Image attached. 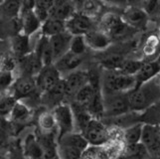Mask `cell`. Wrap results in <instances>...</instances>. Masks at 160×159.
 <instances>
[{
	"mask_svg": "<svg viewBox=\"0 0 160 159\" xmlns=\"http://www.w3.org/2000/svg\"><path fill=\"white\" fill-rule=\"evenodd\" d=\"M32 117L31 107L21 101H17L11 112L9 117L7 118L10 124L15 125H24L30 120Z\"/></svg>",
	"mask_w": 160,
	"mask_h": 159,
	"instance_id": "cell-22",
	"label": "cell"
},
{
	"mask_svg": "<svg viewBox=\"0 0 160 159\" xmlns=\"http://www.w3.org/2000/svg\"><path fill=\"white\" fill-rule=\"evenodd\" d=\"M10 127V123L8 122V119L6 118H3L0 117V129H2V128H8Z\"/></svg>",
	"mask_w": 160,
	"mask_h": 159,
	"instance_id": "cell-43",
	"label": "cell"
},
{
	"mask_svg": "<svg viewBox=\"0 0 160 159\" xmlns=\"http://www.w3.org/2000/svg\"><path fill=\"white\" fill-rule=\"evenodd\" d=\"M70 105H71L72 111H73V114H74L76 132L82 133V130L86 128L88 123H89V122L92 118V117L87 109L80 107L79 105H77L76 102H70Z\"/></svg>",
	"mask_w": 160,
	"mask_h": 159,
	"instance_id": "cell-27",
	"label": "cell"
},
{
	"mask_svg": "<svg viewBox=\"0 0 160 159\" xmlns=\"http://www.w3.org/2000/svg\"><path fill=\"white\" fill-rule=\"evenodd\" d=\"M7 159H27L21 148V144L13 145L7 153Z\"/></svg>",
	"mask_w": 160,
	"mask_h": 159,
	"instance_id": "cell-41",
	"label": "cell"
},
{
	"mask_svg": "<svg viewBox=\"0 0 160 159\" xmlns=\"http://www.w3.org/2000/svg\"><path fill=\"white\" fill-rule=\"evenodd\" d=\"M157 23H158V28H159V35H160V17L157 19Z\"/></svg>",
	"mask_w": 160,
	"mask_h": 159,
	"instance_id": "cell-47",
	"label": "cell"
},
{
	"mask_svg": "<svg viewBox=\"0 0 160 159\" xmlns=\"http://www.w3.org/2000/svg\"><path fill=\"white\" fill-rule=\"evenodd\" d=\"M23 0H4L0 5V16L2 20H11L20 17Z\"/></svg>",
	"mask_w": 160,
	"mask_h": 159,
	"instance_id": "cell-28",
	"label": "cell"
},
{
	"mask_svg": "<svg viewBox=\"0 0 160 159\" xmlns=\"http://www.w3.org/2000/svg\"><path fill=\"white\" fill-rule=\"evenodd\" d=\"M103 3H108L113 6H119V7H126L128 4V0H102Z\"/></svg>",
	"mask_w": 160,
	"mask_h": 159,
	"instance_id": "cell-42",
	"label": "cell"
},
{
	"mask_svg": "<svg viewBox=\"0 0 160 159\" xmlns=\"http://www.w3.org/2000/svg\"><path fill=\"white\" fill-rule=\"evenodd\" d=\"M150 155L141 142L137 144L125 145L122 154L118 159H149Z\"/></svg>",
	"mask_w": 160,
	"mask_h": 159,
	"instance_id": "cell-32",
	"label": "cell"
},
{
	"mask_svg": "<svg viewBox=\"0 0 160 159\" xmlns=\"http://www.w3.org/2000/svg\"><path fill=\"white\" fill-rule=\"evenodd\" d=\"M21 19V33L28 37H31L35 33L40 32L42 22L37 17L34 11L26 12L20 15Z\"/></svg>",
	"mask_w": 160,
	"mask_h": 159,
	"instance_id": "cell-24",
	"label": "cell"
},
{
	"mask_svg": "<svg viewBox=\"0 0 160 159\" xmlns=\"http://www.w3.org/2000/svg\"><path fill=\"white\" fill-rule=\"evenodd\" d=\"M16 102L17 100L10 94V92L0 95V117L7 119Z\"/></svg>",
	"mask_w": 160,
	"mask_h": 159,
	"instance_id": "cell-35",
	"label": "cell"
},
{
	"mask_svg": "<svg viewBox=\"0 0 160 159\" xmlns=\"http://www.w3.org/2000/svg\"><path fill=\"white\" fill-rule=\"evenodd\" d=\"M142 122H136L122 129V139L125 145H132L139 143L142 134Z\"/></svg>",
	"mask_w": 160,
	"mask_h": 159,
	"instance_id": "cell-31",
	"label": "cell"
},
{
	"mask_svg": "<svg viewBox=\"0 0 160 159\" xmlns=\"http://www.w3.org/2000/svg\"><path fill=\"white\" fill-rule=\"evenodd\" d=\"M65 25L66 31L70 33L72 36H85L90 31L97 29L95 20L79 11H76L65 22Z\"/></svg>",
	"mask_w": 160,
	"mask_h": 159,
	"instance_id": "cell-9",
	"label": "cell"
},
{
	"mask_svg": "<svg viewBox=\"0 0 160 159\" xmlns=\"http://www.w3.org/2000/svg\"><path fill=\"white\" fill-rule=\"evenodd\" d=\"M63 79L62 75L54 65L44 66L36 77V85L40 94H43L56 86Z\"/></svg>",
	"mask_w": 160,
	"mask_h": 159,
	"instance_id": "cell-12",
	"label": "cell"
},
{
	"mask_svg": "<svg viewBox=\"0 0 160 159\" xmlns=\"http://www.w3.org/2000/svg\"><path fill=\"white\" fill-rule=\"evenodd\" d=\"M82 58H84L82 56H78V55H75L69 51L63 57H61L59 60H57L54 63V66L61 73L62 77H64L65 75L73 72L75 70L80 69L82 63Z\"/></svg>",
	"mask_w": 160,
	"mask_h": 159,
	"instance_id": "cell-21",
	"label": "cell"
},
{
	"mask_svg": "<svg viewBox=\"0 0 160 159\" xmlns=\"http://www.w3.org/2000/svg\"><path fill=\"white\" fill-rule=\"evenodd\" d=\"M135 1H137V2H139V3H140L141 0H128V4L130 5V4H132L133 2H135Z\"/></svg>",
	"mask_w": 160,
	"mask_h": 159,
	"instance_id": "cell-46",
	"label": "cell"
},
{
	"mask_svg": "<svg viewBox=\"0 0 160 159\" xmlns=\"http://www.w3.org/2000/svg\"><path fill=\"white\" fill-rule=\"evenodd\" d=\"M153 79H154V81L156 82V84L158 85V87H160V72H159V73H158V74H157L155 77H154Z\"/></svg>",
	"mask_w": 160,
	"mask_h": 159,
	"instance_id": "cell-44",
	"label": "cell"
},
{
	"mask_svg": "<svg viewBox=\"0 0 160 159\" xmlns=\"http://www.w3.org/2000/svg\"><path fill=\"white\" fill-rule=\"evenodd\" d=\"M10 40L13 56L17 60L26 56L27 54L33 51V49L31 48L30 37L22 34V33H19V34L11 37Z\"/></svg>",
	"mask_w": 160,
	"mask_h": 159,
	"instance_id": "cell-23",
	"label": "cell"
},
{
	"mask_svg": "<svg viewBox=\"0 0 160 159\" xmlns=\"http://www.w3.org/2000/svg\"><path fill=\"white\" fill-rule=\"evenodd\" d=\"M18 67L21 71V75L36 77L44 67L42 60L38 55L32 51L31 53L27 54L26 56L22 57L17 60Z\"/></svg>",
	"mask_w": 160,
	"mask_h": 159,
	"instance_id": "cell-15",
	"label": "cell"
},
{
	"mask_svg": "<svg viewBox=\"0 0 160 159\" xmlns=\"http://www.w3.org/2000/svg\"><path fill=\"white\" fill-rule=\"evenodd\" d=\"M10 94L17 101L28 102L29 101H39L41 94L38 91L35 77L20 75L15 78L10 89Z\"/></svg>",
	"mask_w": 160,
	"mask_h": 159,
	"instance_id": "cell-5",
	"label": "cell"
},
{
	"mask_svg": "<svg viewBox=\"0 0 160 159\" xmlns=\"http://www.w3.org/2000/svg\"><path fill=\"white\" fill-rule=\"evenodd\" d=\"M64 102H66V92L63 79L51 90L43 92L40 96V103L51 111Z\"/></svg>",
	"mask_w": 160,
	"mask_h": 159,
	"instance_id": "cell-14",
	"label": "cell"
},
{
	"mask_svg": "<svg viewBox=\"0 0 160 159\" xmlns=\"http://www.w3.org/2000/svg\"><path fill=\"white\" fill-rule=\"evenodd\" d=\"M0 159H7V154H3L0 152Z\"/></svg>",
	"mask_w": 160,
	"mask_h": 159,
	"instance_id": "cell-45",
	"label": "cell"
},
{
	"mask_svg": "<svg viewBox=\"0 0 160 159\" xmlns=\"http://www.w3.org/2000/svg\"><path fill=\"white\" fill-rule=\"evenodd\" d=\"M88 46L86 44L84 36H73L72 37L71 45H70V52L78 56H82L86 54L88 50Z\"/></svg>",
	"mask_w": 160,
	"mask_h": 159,
	"instance_id": "cell-38",
	"label": "cell"
},
{
	"mask_svg": "<svg viewBox=\"0 0 160 159\" xmlns=\"http://www.w3.org/2000/svg\"><path fill=\"white\" fill-rule=\"evenodd\" d=\"M82 134L92 146H104L110 139V127L103 122L102 119L92 117Z\"/></svg>",
	"mask_w": 160,
	"mask_h": 159,
	"instance_id": "cell-7",
	"label": "cell"
},
{
	"mask_svg": "<svg viewBox=\"0 0 160 159\" xmlns=\"http://www.w3.org/2000/svg\"><path fill=\"white\" fill-rule=\"evenodd\" d=\"M160 100V87L154 79L136 86L128 92L130 112L142 113Z\"/></svg>",
	"mask_w": 160,
	"mask_h": 159,
	"instance_id": "cell-1",
	"label": "cell"
},
{
	"mask_svg": "<svg viewBox=\"0 0 160 159\" xmlns=\"http://www.w3.org/2000/svg\"><path fill=\"white\" fill-rule=\"evenodd\" d=\"M160 72V54L151 60H142L139 70L135 74L137 86L152 80Z\"/></svg>",
	"mask_w": 160,
	"mask_h": 159,
	"instance_id": "cell-16",
	"label": "cell"
},
{
	"mask_svg": "<svg viewBox=\"0 0 160 159\" xmlns=\"http://www.w3.org/2000/svg\"><path fill=\"white\" fill-rule=\"evenodd\" d=\"M142 64V60H134V59H125L119 70L128 75L135 76L137 71L139 70Z\"/></svg>",
	"mask_w": 160,
	"mask_h": 159,
	"instance_id": "cell-40",
	"label": "cell"
},
{
	"mask_svg": "<svg viewBox=\"0 0 160 159\" xmlns=\"http://www.w3.org/2000/svg\"><path fill=\"white\" fill-rule=\"evenodd\" d=\"M4 1V0H0V5H1L2 4V2Z\"/></svg>",
	"mask_w": 160,
	"mask_h": 159,
	"instance_id": "cell-48",
	"label": "cell"
},
{
	"mask_svg": "<svg viewBox=\"0 0 160 159\" xmlns=\"http://www.w3.org/2000/svg\"><path fill=\"white\" fill-rule=\"evenodd\" d=\"M53 3L54 0H35L34 12L42 23L50 17V11Z\"/></svg>",
	"mask_w": 160,
	"mask_h": 159,
	"instance_id": "cell-36",
	"label": "cell"
},
{
	"mask_svg": "<svg viewBox=\"0 0 160 159\" xmlns=\"http://www.w3.org/2000/svg\"><path fill=\"white\" fill-rule=\"evenodd\" d=\"M110 38V40H122L128 37L135 30L132 29L121 18V16L112 12L103 13L101 16L100 28Z\"/></svg>",
	"mask_w": 160,
	"mask_h": 159,
	"instance_id": "cell-4",
	"label": "cell"
},
{
	"mask_svg": "<svg viewBox=\"0 0 160 159\" xmlns=\"http://www.w3.org/2000/svg\"><path fill=\"white\" fill-rule=\"evenodd\" d=\"M140 122L150 124L160 123V100L140 114Z\"/></svg>",
	"mask_w": 160,
	"mask_h": 159,
	"instance_id": "cell-34",
	"label": "cell"
},
{
	"mask_svg": "<svg viewBox=\"0 0 160 159\" xmlns=\"http://www.w3.org/2000/svg\"><path fill=\"white\" fill-rule=\"evenodd\" d=\"M126 58L120 53H108L101 60L103 70H119Z\"/></svg>",
	"mask_w": 160,
	"mask_h": 159,
	"instance_id": "cell-33",
	"label": "cell"
},
{
	"mask_svg": "<svg viewBox=\"0 0 160 159\" xmlns=\"http://www.w3.org/2000/svg\"><path fill=\"white\" fill-rule=\"evenodd\" d=\"M157 125H158V127H159V129H160V123H159V124H157Z\"/></svg>",
	"mask_w": 160,
	"mask_h": 159,
	"instance_id": "cell-49",
	"label": "cell"
},
{
	"mask_svg": "<svg viewBox=\"0 0 160 159\" xmlns=\"http://www.w3.org/2000/svg\"><path fill=\"white\" fill-rule=\"evenodd\" d=\"M103 118H113L130 112L128 94H102Z\"/></svg>",
	"mask_w": 160,
	"mask_h": 159,
	"instance_id": "cell-6",
	"label": "cell"
},
{
	"mask_svg": "<svg viewBox=\"0 0 160 159\" xmlns=\"http://www.w3.org/2000/svg\"><path fill=\"white\" fill-rule=\"evenodd\" d=\"M101 85L102 94H128L137 86L134 76L128 75L120 70H103Z\"/></svg>",
	"mask_w": 160,
	"mask_h": 159,
	"instance_id": "cell-2",
	"label": "cell"
},
{
	"mask_svg": "<svg viewBox=\"0 0 160 159\" xmlns=\"http://www.w3.org/2000/svg\"><path fill=\"white\" fill-rule=\"evenodd\" d=\"M140 142L150 157L160 158V129L157 124L143 123Z\"/></svg>",
	"mask_w": 160,
	"mask_h": 159,
	"instance_id": "cell-11",
	"label": "cell"
},
{
	"mask_svg": "<svg viewBox=\"0 0 160 159\" xmlns=\"http://www.w3.org/2000/svg\"><path fill=\"white\" fill-rule=\"evenodd\" d=\"M72 37L73 36L70 33L65 31L63 33H60L58 35H55L49 38V43H50L54 63L69 52Z\"/></svg>",
	"mask_w": 160,
	"mask_h": 159,
	"instance_id": "cell-17",
	"label": "cell"
},
{
	"mask_svg": "<svg viewBox=\"0 0 160 159\" xmlns=\"http://www.w3.org/2000/svg\"><path fill=\"white\" fill-rule=\"evenodd\" d=\"M86 44L89 49L97 52H103L110 46V38L101 29H93L84 36Z\"/></svg>",
	"mask_w": 160,
	"mask_h": 159,
	"instance_id": "cell-19",
	"label": "cell"
},
{
	"mask_svg": "<svg viewBox=\"0 0 160 159\" xmlns=\"http://www.w3.org/2000/svg\"><path fill=\"white\" fill-rule=\"evenodd\" d=\"M65 31H66V25L64 21L49 17L46 21H44L42 23L40 33L41 35L50 38L55 35L60 34V33H63Z\"/></svg>",
	"mask_w": 160,
	"mask_h": 159,
	"instance_id": "cell-30",
	"label": "cell"
},
{
	"mask_svg": "<svg viewBox=\"0 0 160 159\" xmlns=\"http://www.w3.org/2000/svg\"><path fill=\"white\" fill-rule=\"evenodd\" d=\"M53 116L56 122L57 139L69 133L75 132L74 114L69 102H64L52 109Z\"/></svg>",
	"mask_w": 160,
	"mask_h": 159,
	"instance_id": "cell-8",
	"label": "cell"
},
{
	"mask_svg": "<svg viewBox=\"0 0 160 159\" xmlns=\"http://www.w3.org/2000/svg\"><path fill=\"white\" fill-rule=\"evenodd\" d=\"M77 11L89 16L95 20L98 16H101L103 8L102 0H75Z\"/></svg>",
	"mask_w": 160,
	"mask_h": 159,
	"instance_id": "cell-25",
	"label": "cell"
},
{
	"mask_svg": "<svg viewBox=\"0 0 160 159\" xmlns=\"http://www.w3.org/2000/svg\"><path fill=\"white\" fill-rule=\"evenodd\" d=\"M76 11L75 0H54L50 17L66 22Z\"/></svg>",
	"mask_w": 160,
	"mask_h": 159,
	"instance_id": "cell-20",
	"label": "cell"
},
{
	"mask_svg": "<svg viewBox=\"0 0 160 159\" xmlns=\"http://www.w3.org/2000/svg\"><path fill=\"white\" fill-rule=\"evenodd\" d=\"M143 60H151L160 54V35L156 33L148 35L141 46Z\"/></svg>",
	"mask_w": 160,
	"mask_h": 159,
	"instance_id": "cell-26",
	"label": "cell"
},
{
	"mask_svg": "<svg viewBox=\"0 0 160 159\" xmlns=\"http://www.w3.org/2000/svg\"><path fill=\"white\" fill-rule=\"evenodd\" d=\"M15 80L14 72L0 70V95L8 92Z\"/></svg>",
	"mask_w": 160,
	"mask_h": 159,
	"instance_id": "cell-39",
	"label": "cell"
},
{
	"mask_svg": "<svg viewBox=\"0 0 160 159\" xmlns=\"http://www.w3.org/2000/svg\"><path fill=\"white\" fill-rule=\"evenodd\" d=\"M89 143L80 132H72L57 141V154L60 159H82Z\"/></svg>",
	"mask_w": 160,
	"mask_h": 159,
	"instance_id": "cell-3",
	"label": "cell"
},
{
	"mask_svg": "<svg viewBox=\"0 0 160 159\" xmlns=\"http://www.w3.org/2000/svg\"><path fill=\"white\" fill-rule=\"evenodd\" d=\"M65 92H66V102H71L74 100L76 94L82 87L86 86L89 82L88 72L86 70L78 69L75 70L63 77Z\"/></svg>",
	"mask_w": 160,
	"mask_h": 159,
	"instance_id": "cell-10",
	"label": "cell"
},
{
	"mask_svg": "<svg viewBox=\"0 0 160 159\" xmlns=\"http://www.w3.org/2000/svg\"><path fill=\"white\" fill-rule=\"evenodd\" d=\"M120 16L125 23L134 30L145 29L149 19L144 11L136 5H128L122 10Z\"/></svg>",
	"mask_w": 160,
	"mask_h": 159,
	"instance_id": "cell-13",
	"label": "cell"
},
{
	"mask_svg": "<svg viewBox=\"0 0 160 159\" xmlns=\"http://www.w3.org/2000/svg\"><path fill=\"white\" fill-rule=\"evenodd\" d=\"M21 148L27 159H44L45 157L43 147L35 132H30L25 136Z\"/></svg>",
	"mask_w": 160,
	"mask_h": 159,
	"instance_id": "cell-18",
	"label": "cell"
},
{
	"mask_svg": "<svg viewBox=\"0 0 160 159\" xmlns=\"http://www.w3.org/2000/svg\"><path fill=\"white\" fill-rule=\"evenodd\" d=\"M139 7L148 18L157 20L160 17V0H141Z\"/></svg>",
	"mask_w": 160,
	"mask_h": 159,
	"instance_id": "cell-37",
	"label": "cell"
},
{
	"mask_svg": "<svg viewBox=\"0 0 160 159\" xmlns=\"http://www.w3.org/2000/svg\"><path fill=\"white\" fill-rule=\"evenodd\" d=\"M37 130L41 133H55L57 134L56 130V122L53 116L52 111L42 112L37 119Z\"/></svg>",
	"mask_w": 160,
	"mask_h": 159,
	"instance_id": "cell-29",
	"label": "cell"
}]
</instances>
